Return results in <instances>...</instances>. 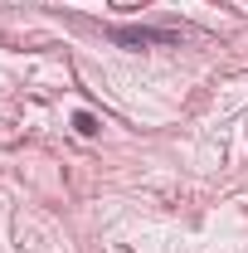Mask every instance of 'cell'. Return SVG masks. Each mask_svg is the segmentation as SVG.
I'll list each match as a JSON object with an SVG mask.
<instances>
[{
	"instance_id": "2",
	"label": "cell",
	"mask_w": 248,
	"mask_h": 253,
	"mask_svg": "<svg viewBox=\"0 0 248 253\" xmlns=\"http://www.w3.org/2000/svg\"><path fill=\"white\" fill-rule=\"evenodd\" d=\"M73 126H78L83 136H97V122H93V117H88V112H78V117H73Z\"/></svg>"
},
{
	"instance_id": "1",
	"label": "cell",
	"mask_w": 248,
	"mask_h": 253,
	"mask_svg": "<svg viewBox=\"0 0 248 253\" xmlns=\"http://www.w3.org/2000/svg\"><path fill=\"white\" fill-rule=\"evenodd\" d=\"M107 39L122 49H175L180 30H156V25H107Z\"/></svg>"
}]
</instances>
